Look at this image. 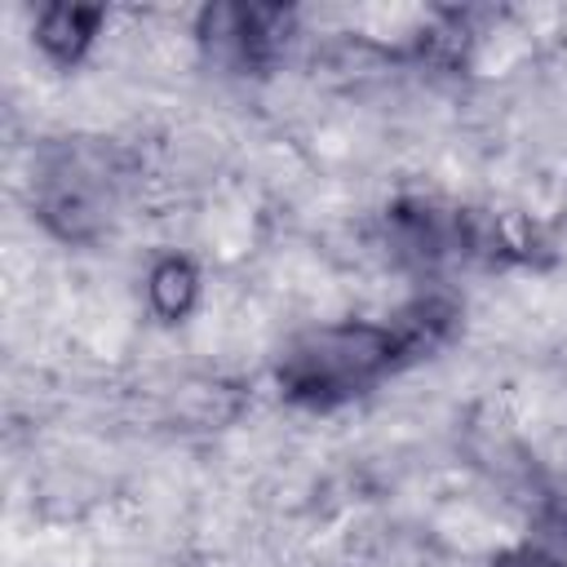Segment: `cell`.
I'll return each instance as SVG.
<instances>
[{
    "label": "cell",
    "mask_w": 567,
    "mask_h": 567,
    "mask_svg": "<svg viewBox=\"0 0 567 567\" xmlns=\"http://www.w3.org/2000/svg\"><path fill=\"white\" fill-rule=\"evenodd\" d=\"M195 270L186 266V261H164L155 275H151V297H155V306L164 310V315H182L186 306H190V297H195Z\"/></svg>",
    "instance_id": "7a4b0ae2"
},
{
    "label": "cell",
    "mask_w": 567,
    "mask_h": 567,
    "mask_svg": "<svg viewBox=\"0 0 567 567\" xmlns=\"http://www.w3.org/2000/svg\"><path fill=\"white\" fill-rule=\"evenodd\" d=\"M492 567H558L549 554H540V549H509V554H501Z\"/></svg>",
    "instance_id": "3957f363"
},
{
    "label": "cell",
    "mask_w": 567,
    "mask_h": 567,
    "mask_svg": "<svg viewBox=\"0 0 567 567\" xmlns=\"http://www.w3.org/2000/svg\"><path fill=\"white\" fill-rule=\"evenodd\" d=\"M97 22H102L97 9H66V4H53V9L40 13L35 35H40V44L53 49L58 58H80V49L97 35Z\"/></svg>",
    "instance_id": "6da1fadb"
}]
</instances>
